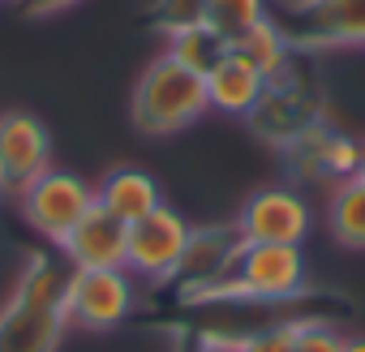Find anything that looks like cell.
<instances>
[{
	"label": "cell",
	"mask_w": 365,
	"mask_h": 352,
	"mask_svg": "<svg viewBox=\"0 0 365 352\" xmlns=\"http://www.w3.org/2000/svg\"><path fill=\"white\" fill-rule=\"evenodd\" d=\"M65 284L56 258L26 254L9 301L0 305V352H56L65 339Z\"/></svg>",
	"instance_id": "1"
},
{
	"label": "cell",
	"mask_w": 365,
	"mask_h": 352,
	"mask_svg": "<svg viewBox=\"0 0 365 352\" xmlns=\"http://www.w3.org/2000/svg\"><path fill=\"white\" fill-rule=\"evenodd\" d=\"M309 284V262L301 245H241L237 262L215 279H185L180 301H292Z\"/></svg>",
	"instance_id": "2"
},
{
	"label": "cell",
	"mask_w": 365,
	"mask_h": 352,
	"mask_svg": "<svg viewBox=\"0 0 365 352\" xmlns=\"http://www.w3.org/2000/svg\"><path fill=\"white\" fill-rule=\"evenodd\" d=\"M211 108L207 99V78L172 61L168 52L146 65V73L133 86V125L146 138H172L202 120Z\"/></svg>",
	"instance_id": "3"
},
{
	"label": "cell",
	"mask_w": 365,
	"mask_h": 352,
	"mask_svg": "<svg viewBox=\"0 0 365 352\" xmlns=\"http://www.w3.org/2000/svg\"><path fill=\"white\" fill-rule=\"evenodd\" d=\"M190 241H194V228L185 224V215L172 211V207H155L150 215L129 224L125 271L138 279H150V284H168L185 266Z\"/></svg>",
	"instance_id": "4"
},
{
	"label": "cell",
	"mask_w": 365,
	"mask_h": 352,
	"mask_svg": "<svg viewBox=\"0 0 365 352\" xmlns=\"http://www.w3.org/2000/svg\"><path fill=\"white\" fill-rule=\"evenodd\" d=\"M22 207V219L52 245H61L95 207V185L82 181L78 172H65V167H48L39 181L18 198Z\"/></svg>",
	"instance_id": "5"
},
{
	"label": "cell",
	"mask_w": 365,
	"mask_h": 352,
	"mask_svg": "<svg viewBox=\"0 0 365 352\" xmlns=\"http://www.w3.org/2000/svg\"><path fill=\"white\" fill-rule=\"evenodd\" d=\"M133 314V275L116 271H73L65 284V318L82 331H112Z\"/></svg>",
	"instance_id": "6"
},
{
	"label": "cell",
	"mask_w": 365,
	"mask_h": 352,
	"mask_svg": "<svg viewBox=\"0 0 365 352\" xmlns=\"http://www.w3.org/2000/svg\"><path fill=\"white\" fill-rule=\"evenodd\" d=\"M52 167V133L31 112L0 116V198H22Z\"/></svg>",
	"instance_id": "7"
},
{
	"label": "cell",
	"mask_w": 365,
	"mask_h": 352,
	"mask_svg": "<svg viewBox=\"0 0 365 352\" xmlns=\"http://www.w3.org/2000/svg\"><path fill=\"white\" fill-rule=\"evenodd\" d=\"M245 120L254 125V133H258L262 142L292 150V146H297L314 125H322V112H318V103H314L309 86L288 69V73H279V78H271V82H267V90H262L258 108H254Z\"/></svg>",
	"instance_id": "8"
},
{
	"label": "cell",
	"mask_w": 365,
	"mask_h": 352,
	"mask_svg": "<svg viewBox=\"0 0 365 352\" xmlns=\"http://www.w3.org/2000/svg\"><path fill=\"white\" fill-rule=\"evenodd\" d=\"M237 228L250 245H305V237L314 228V215H309V202L297 190L267 185V190L245 198V207L237 215Z\"/></svg>",
	"instance_id": "9"
},
{
	"label": "cell",
	"mask_w": 365,
	"mask_h": 352,
	"mask_svg": "<svg viewBox=\"0 0 365 352\" xmlns=\"http://www.w3.org/2000/svg\"><path fill=\"white\" fill-rule=\"evenodd\" d=\"M284 31L305 52L365 48V0H297V18Z\"/></svg>",
	"instance_id": "10"
},
{
	"label": "cell",
	"mask_w": 365,
	"mask_h": 352,
	"mask_svg": "<svg viewBox=\"0 0 365 352\" xmlns=\"http://www.w3.org/2000/svg\"><path fill=\"white\" fill-rule=\"evenodd\" d=\"M125 241H129V224H120L112 211L95 202L91 215L56 249L73 262V271H116L125 266Z\"/></svg>",
	"instance_id": "11"
},
{
	"label": "cell",
	"mask_w": 365,
	"mask_h": 352,
	"mask_svg": "<svg viewBox=\"0 0 365 352\" xmlns=\"http://www.w3.org/2000/svg\"><path fill=\"white\" fill-rule=\"evenodd\" d=\"M288 159L301 167V176H318V181H348L356 176V163H361V142H352L348 133H335L327 125H314L292 150Z\"/></svg>",
	"instance_id": "12"
},
{
	"label": "cell",
	"mask_w": 365,
	"mask_h": 352,
	"mask_svg": "<svg viewBox=\"0 0 365 352\" xmlns=\"http://www.w3.org/2000/svg\"><path fill=\"white\" fill-rule=\"evenodd\" d=\"M262 90H267V73L237 48L207 73V99L215 112H228V116H250Z\"/></svg>",
	"instance_id": "13"
},
{
	"label": "cell",
	"mask_w": 365,
	"mask_h": 352,
	"mask_svg": "<svg viewBox=\"0 0 365 352\" xmlns=\"http://www.w3.org/2000/svg\"><path fill=\"white\" fill-rule=\"evenodd\" d=\"M95 202L103 211H112L120 224H138L142 215H150L155 207H163V194H159V181L142 167H116L108 172V181L95 190Z\"/></svg>",
	"instance_id": "14"
},
{
	"label": "cell",
	"mask_w": 365,
	"mask_h": 352,
	"mask_svg": "<svg viewBox=\"0 0 365 352\" xmlns=\"http://www.w3.org/2000/svg\"><path fill=\"white\" fill-rule=\"evenodd\" d=\"M327 219H331V237L344 249H365V181L361 176H348V181L335 185Z\"/></svg>",
	"instance_id": "15"
},
{
	"label": "cell",
	"mask_w": 365,
	"mask_h": 352,
	"mask_svg": "<svg viewBox=\"0 0 365 352\" xmlns=\"http://www.w3.org/2000/svg\"><path fill=\"white\" fill-rule=\"evenodd\" d=\"M232 48L245 52V56L267 73V82L292 69V65H288V61H292V39H288V31H284L275 18H262V22H258L254 31H245Z\"/></svg>",
	"instance_id": "16"
},
{
	"label": "cell",
	"mask_w": 365,
	"mask_h": 352,
	"mask_svg": "<svg viewBox=\"0 0 365 352\" xmlns=\"http://www.w3.org/2000/svg\"><path fill=\"white\" fill-rule=\"evenodd\" d=\"M228 52H232V43H228L220 31H211L207 22H202V26H190V31H180V35L168 39V56L180 61L185 69H194V73H202V78H207Z\"/></svg>",
	"instance_id": "17"
},
{
	"label": "cell",
	"mask_w": 365,
	"mask_h": 352,
	"mask_svg": "<svg viewBox=\"0 0 365 352\" xmlns=\"http://www.w3.org/2000/svg\"><path fill=\"white\" fill-rule=\"evenodd\" d=\"M267 14V0H207V26L220 31L228 43H237L245 31H254Z\"/></svg>",
	"instance_id": "18"
},
{
	"label": "cell",
	"mask_w": 365,
	"mask_h": 352,
	"mask_svg": "<svg viewBox=\"0 0 365 352\" xmlns=\"http://www.w3.org/2000/svg\"><path fill=\"white\" fill-rule=\"evenodd\" d=\"M202 22H207V0H155V26L168 39Z\"/></svg>",
	"instance_id": "19"
},
{
	"label": "cell",
	"mask_w": 365,
	"mask_h": 352,
	"mask_svg": "<svg viewBox=\"0 0 365 352\" xmlns=\"http://www.w3.org/2000/svg\"><path fill=\"white\" fill-rule=\"evenodd\" d=\"M292 352H344V335L322 318H297Z\"/></svg>",
	"instance_id": "20"
},
{
	"label": "cell",
	"mask_w": 365,
	"mask_h": 352,
	"mask_svg": "<svg viewBox=\"0 0 365 352\" xmlns=\"http://www.w3.org/2000/svg\"><path fill=\"white\" fill-rule=\"evenodd\" d=\"M292 343H297V318L262 326V331H245L241 352H292Z\"/></svg>",
	"instance_id": "21"
},
{
	"label": "cell",
	"mask_w": 365,
	"mask_h": 352,
	"mask_svg": "<svg viewBox=\"0 0 365 352\" xmlns=\"http://www.w3.org/2000/svg\"><path fill=\"white\" fill-rule=\"evenodd\" d=\"M73 5H82V0H26V18H56V14H65V9H73Z\"/></svg>",
	"instance_id": "22"
},
{
	"label": "cell",
	"mask_w": 365,
	"mask_h": 352,
	"mask_svg": "<svg viewBox=\"0 0 365 352\" xmlns=\"http://www.w3.org/2000/svg\"><path fill=\"white\" fill-rule=\"evenodd\" d=\"M344 352H365V335H352V339H344Z\"/></svg>",
	"instance_id": "23"
},
{
	"label": "cell",
	"mask_w": 365,
	"mask_h": 352,
	"mask_svg": "<svg viewBox=\"0 0 365 352\" xmlns=\"http://www.w3.org/2000/svg\"><path fill=\"white\" fill-rule=\"evenodd\" d=\"M356 176L365 181V142H361V163H356Z\"/></svg>",
	"instance_id": "24"
}]
</instances>
